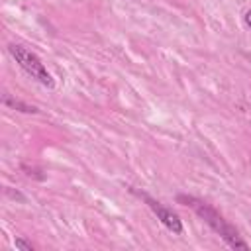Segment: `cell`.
Here are the masks:
<instances>
[{
	"label": "cell",
	"instance_id": "6da1fadb",
	"mask_svg": "<svg viewBox=\"0 0 251 251\" xmlns=\"http://www.w3.org/2000/svg\"><path fill=\"white\" fill-rule=\"evenodd\" d=\"M176 202L178 204H184V206H190L231 249H241V251H247L249 249V245L241 239V235H239V231L229 224V222H226L224 220V216L214 208V206H210V204H206L204 200H200V198H196V196H186V194H178L176 196Z\"/></svg>",
	"mask_w": 251,
	"mask_h": 251
},
{
	"label": "cell",
	"instance_id": "7a4b0ae2",
	"mask_svg": "<svg viewBox=\"0 0 251 251\" xmlns=\"http://www.w3.org/2000/svg\"><path fill=\"white\" fill-rule=\"evenodd\" d=\"M8 53L12 55V59H14L31 78H35L37 82H41V84L47 86V88H53V86H55V80H53L51 73L47 71V67L43 65V61H41L33 51H29L27 47H24V45H20V43H10V45H8Z\"/></svg>",
	"mask_w": 251,
	"mask_h": 251
},
{
	"label": "cell",
	"instance_id": "3957f363",
	"mask_svg": "<svg viewBox=\"0 0 251 251\" xmlns=\"http://www.w3.org/2000/svg\"><path fill=\"white\" fill-rule=\"evenodd\" d=\"M133 192H135V190H133ZM135 194H139V196L147 202V206L151 208V212L157 216V220H161V224H163L169 231H173L175 235H182V231H184L182 222H180V218H178L171 208H167L165 204H161L159 200L151 198V196H149V194H145V192H135Z\"/></svg>",
	"mask_w": 251,
	"mask_h": 251
},
{
	"label": "cell",
	"instance_id": "277c9868",
	"mask_svg": "<svg viewBox=\"0 0 251 251\" xmlns=\"http://www.w3.org/2000/svg\"><path fill=\"white\" fill-rule=\"evenodd\" d=\"M2 104H4V106H8V108H12V110L24 112V114H37V112H39V108H37V106L25 104V102H22V100H18V98H12L10 94H4V96H2Z\"/></svg>",
	"mask_w": 251,
	"mask_h": 251
},
{
	"label": "cell",
	"instance_id": "5b68a950",
	"mask_svg": "<svg viewBox=\"0 0 251 251\" xmlns=\"http://www.w3.org/2000/svg\"><path fill=\"white\" fill-rule=\"evenodd\" d=\"M14 245H16V249H20V251H33L35 247L31 245V241H25L24 237H16L14 239Z\"/></svg>",
	"mask_w": 251,
	"mask_h": 251
},
{
	"label": "cell",
	"instance_id": "8992f818",
	"mask_svg": "<svg viewBox=\"0 0 251 251\" xmlns=\"http://www.w3.org/2000/svg\"><path fill=\"white\" fill-rule=\"evenodd\" d=\"M245 24H247V25L251 27V10H249V12L245 14Z\"/></svg>",
	"mask_w": 251,
	"mask_h": 251
}]
</instances>
